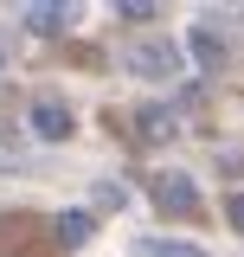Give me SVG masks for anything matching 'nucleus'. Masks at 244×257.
I'll return each mask as SVG.
<instances>
[{
	"mask_svg": "<svg viewBox=\"0 0 244 257\" xmlns=\"http://www.w3.org/2000/svg\"><path fill=\"white\" fill-rule=\"evenodd\" d=\"M122 58H129V77H142V84H174L180 77V45L174 39H135Z\"/></svg>",
	"mask_w": 244,
	"mask_h": 257,
	"instance_id": "1",
	"label": "nucleus"
},
{
	"mask_svg": "<svg viewBox=\"0 0 244 257\" xmlns=\"http://www.w3.org/2000/svg\"><path fill=\"white\" fill-rule=\"evenodd\" d=\"M154 199H161L167 212H199V187L186 180L180 167H167V174H154Z\"/></svg>",
	"mask_w": 244,
	"mask_h": 257,
	"instance_id": "2",
	"label": "nucleus"
},
{
	"mask_svg": "<svg viewBox=\"0 0 244 257\" xmlns=\"http://www.w3.org/2000/svg\"><path fill=\"white\" fill-rule=\"evenodd\" d=\"M71 20H77V7H64V0H32L26 7V32H39V39L71 32Z\"/></svg>",
	"mask_w": 244,
	"mask_h": 257,
	"instance_id": "3",
	"label": "nucleus"
},
{
	"mask_svg": "<svg viewBox=\"0 0 244 257\" xmlns=\"http://www.w3.org/2000/svg\"><path fill=\"white\" fill-rule=\"evenodd\" d=\"M32 135H39V142H64V135H71V109H64V103H52V96H45V103H32Z\"/></svg>",
	"mask_w": 244,
	"mask_h": 257,
	"instance_id": "4",
	"label": "nucleus"
},
{
	"mask_svg": "<svg viewBox=\"0 0 244 257\" xmlns=\"http://www.w3.org/2000/svg\"><path fill=\"white\" fill-rule=\"evenodd\" d=\"M90 231H96L90 212H58V238L64 244H90Z\"/></svg>",
	"mask_w": 244,
	"mask_h": 257,
	"instance_id": "5",
	"label": "nucleus"
},
{
	"mask_svg": "<svg viewBox=\"0 0 244 257\" xmlns=\"http://www.w3.org/2000/svg\"><path fill=\"white\" fill-rule=\"evenodd\" d=\"M135 122H142V135H148V142H167V135H174V116H167V109H142V116H135Z\"/></svg>",
	"mask_w": 244,
	"mask_h": 257,
	"instance_id": "6",
	"label": "nucleus"
},
{
	"mask_svg": "<svg viewBox=\"0 0 244 257\" xmlns=\"http://www.w3.org/2000/svg\"><path fill=\"white\" fill-rule=\"evenodd\" d=\"M193 52H199V64H212V71H218V58H225V45H218L212 26H193Z\"/></svg>",
	"mask_w": 244,
	"mask_h": 257,
	"instance_id": "7",
	"label": "nucleus"
},
{
	"mask_svg": "<svg viewBox=\"0 0 244 257\" xmlns=\"http://www.w3.org/2000/svg\"><path fill=\"white\" fill-rule=\"evenodd\" d=\"M142 257H206L199 244H174V238H142Z\"/></svg>",
	"mask_w": 244,
	"mask_h": 257,
	"instance_id": "8",
	"label": "nucleus"
},
{
	"mask_svg": "<svg viewBox=\"0 0 244 257\" xmlns=\"http://www.w3.org/2000/svg\"><path fill=\"white\" fill-rule=\"evenodd\" d=\"M116 13L129 20V26H142V20H154V13H161V0H116Z\"/></svg>",
	"mask_w": 244,
	"mask_h": 257,
	"instance_id": "9",
	"label": "nucleus"
},
{
	"mask_svg": "<svg viewBox=\"0 0 244 257\" xmlns=\"http://www.w3.org/2000/svg\"><path fill=\"white\" fill-rule=\"evenodd\" d=\"M225 219H231V231H244V193H231V206H225Z\"/></svg>",
	"mask_w": 244,
	"mask_h": 257,
	"instance_id": "10",
	"label": "nucleus"
},
{
	"mask_svg": "<svg viewBox=\"0 0 244 257\" xmlns=\"http://www.w3.org/2000/svg\"><path fill=\"white\" fill-rule=\"evenodd\" d=\"M0 58H7V52H0Z\"/></svg>",
	"mask_w": 244,
	"mask_h": 257,
	"instance_id": "11",
	"label": "nucleus"
}]
</instances>
